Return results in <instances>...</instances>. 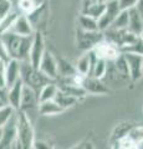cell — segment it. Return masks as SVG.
<instances>
[{
  "mask_svg": "<svg viewBox=\"0 0 143 149\" xmlns=\"http://www.w3.org/2000/svg\"><path fill=\"white\" fill-rule=\"evenodd\" d=\"M3 41L8 46V50L10 52L11 58L20 60L21 62L29 61V55L31 44H33V36H22L17 35L13 31H6L3 35H0Z\"/></svg>",
  "mask_w": 143,
  "mask_h": 149,
  "instance_id": "6da1fadb",
  "label": "cell"
},
{
  "mask_svg": "<svg viewBox=\"0 0 143 149\" xmlns=\"http://www.w3.org/2000/svg\"><path fill=\"white\" fill-rule=\"evenodd\" d=\"M16 147L21 149H33L35 144V132L31 118L25 112L16 111Z\"/></svg>",
  "mask_w": 143,
  "mask_h": 149,
  "instance_id": "7a4b0ae2",
  "label": "cell"
},
{
  "mask_svg": "<svg viewBox=\"0 0 143 149\" xmlns=\"http://www.w3.org/2000/svg\"><path fill=\"white\" fill-rule=\"evenodd\" d=\"M21 80L25 85L33 87L36 92H40L46 83L51 82L52 80L44 74L39 68L34 67L29 61H24L21 63Z\"/></svg>",
  "mask_w": 143,
  "mask_h": 149,
  "instance_id": "3957f363",
  "label": "cell"
},
{
  "mask_svg": "<svg viewBox=\"0 0 143 149\" xmlns=\"http://www.w3.org/2000/svg\"><path fill=\"white\" fill-rule=\"evenodd\" d=\"M105 39V32L102 30H96V31H84L78 29L77 31V47L89 51L92 50L97 45L101 40Z\"/></svg>",
  "mask_w": 143,
  "mask_h": 149,
  "instance_id": "277c9868",
  "label": "cell"
},
{
  "mask_svg": "<svg viewBox=\"0 0 143 149\" xmlns=\"http://www.w3.org/2000/svg\"><path fill=\"white\" fill-rule=\"evenodd\" d=\"M39 93L36 92L33 87L27 86L24 83V88H22V95H21V102H20V109L30 117L31 112L36 111L39 113ZM31 118V117H30Z\"/></svg>",
  "mask_w": 143,
  "mask_h": 149,
  "instance_id": "5b68a950",
  "label": "cell"
},
{
  "mask_svg": "<svg viewBox=\"0 0 143 149\" xmlns=\"http://www.w3.org/2000/svg\"><path fill=\"white\" fill-rule=\"evenodd\" d=\"M92 51L96 54L98 58H103L106 61H113V60H116L118 57V55L122 52L121 49L118 47V46L112 42L111 40L108 39H105L101 40L100 42L95 46Z\"/></svg>",
  "mask_w": 143,
  "mask_h": 149,
  "instance_id": "8992f818",
  "label": "cell"
},
{
  "mask_svg": "<svg viewBox=\"0 0 143 149\" xmlns=\"http://www.w3.org/2000/svg\"><path fill=\"white\" fill-rule=\"evenodd\" d=\"M45 42H44V36L43 32L36 30L34 37H33V44H31V49H30V55H29V62L33 65L34 67L39 68L41 58L45 54Z\"/></svg>",
  "mask_w": 143,
  "mask_h": 149,
  "instance_id": "52a82bcc",
  "label": "cell"
},
{
  "mask_svg": "<svg viewBox=\"0 0 143 149\" xmlns=\"http://www.w3.org/2000/svg\"><path fill=\"white\" fill-rule=\"evenodd\" d=\"M119 13H121V8H119L118 0H108L107 6H106L103 14L98 19L100 30L106 31L107 29H110Z\"/></svg>",
  "mask_w": 143,
  "mask_h": 149,
  "instance_id": "ba28073f",
  "label": "cell"
},
{
  "mask_svg": "<svg viewBox=\"0 0 143 149\" xmlns=\"http://www.w3.org/2000/svg\"><path fill=\"white\" fill-rule=\"evenodd\" d=\"M39 70L44 74H46L49 78H51L52 81H57L59 78V62L57 58L54 56L52 52L46 50L45 54L41 58Z\"/></svg>",
  "mask_w": 143,
  "mask_h": 149,
  "instance_id": "9c48e42d",
  "label": "cell"
},
{
  "mask_svg": "<svg viewBox=\"0 0 143 149\" xmlns=\"http://www.w3.org/2000/svg\"><path fill=\"white\" fill-rule=\"evenodd\" d=\"M16 138H17V129H16V112H15V114L10 118V120L3 127V139L0 142V149L15 148Z\"/></svg>",
  "mask_w": 143,
  "mask_h": 149,
  "instance_id": "30bf717a",
  "label": "cell"
},
{
  "mask_svg": "<svg viewBox=\"0 0 143 149\" xmlns=\"http://www.w3.org/2000/svg\"><path fill=\"white\" fill-rule=\"evenodd\" d=\"M126 56L128 68H130V76L131 81L136 82L138 80H141L143 77V70H142V63H143V55L136 54V52H123Z\"/></svg>",
  "mask_w": 143,
  "mask_h": 149,
  "instance_id": "8fae6325",
  "label": "cell"
},
{
  "mask_svg": "<svg viewBox=\"0 0 143 149\" xmlns=\"http://www.w3.org/2000/svg\"><path fill=\"white\" fill-rule=\"evenodd\" d=\"M9 31H13L17 35H22V36H33L35 34V26L33 25V22L30 21L29 16L26 14L20 13V15L17 16V19L14 22V25L11 26V29Z\"/></svg>",
  "mask_w": 143,
  "mask_h": 149,
  "instance_id": "7c38bea8",
  "label": "cell"
},
{
  "mask_svg": "<svg viewBox=\"0 0 143 149\" xmlns=\"http://www.w3.org/2000/svg\"><path fill=\"white\" fill-rule=\"evenodd\" d=\"M108 0H84L82 3V14L93 16L96 19H100L103 14L106 6H107Z\"/></svg>",
  "mask_w": 143,
  "mask_h": 149,
  "instance_id": "4fadbf2b",
  "label": "cell"
},
{
  "mask_svg": "<svg viewBox=\"0 0 143 149\" xmlns=\"http://www.w3.org/2000/svg\"><path fill=\"white\" fill-rule=\"evenodd\" d=\"M21 61L16 58L9 60L5 65V78L8 88L11 87L14 83L21 78Z\"/></svg>",
  "mask_w": 143,
  "mask_h": 149,
  "instance_id": "5bb4252c",
  "label": "cell"
},
{
  "mask_svg": "<svg viewBox=\"0 0 143 149\" xmlns=\"http://www.w3.org/2000/svg\"><path fill=\"white\" fill-rule=\"evenodd\" d=\"M107 83H105L103 80L93 76H86L82 86L87 91V93H93V95H106L108 93L110 90L106 86Z\"/></svg>",
  "mask_w": 143,
  "mask_h": 149,
  "instance_id": "9a60e30c",
  "label": "cell"
},
{
  "mask_svg": "<svg viewBox=\"0 0 143 149\" xmlns=\"http://www.w3.org/2000/svg\"><path fill=\"white\" fill-rule=\"evenodd\" d=\"M97 58V56L92 50H89L81 56L80 58L77 60V62L75 65V67L77 70L78 73L84 74V76H90L91 70L93 67V63Z\"/></svg>",
  "mask_w": 143,
  "mask_h": 149,
  "instance_id": "2e32d148",
  "label": "cell"
},
{
  "mask_svg": "<svg viewBox=\"0 0 143 149\" xmlns=\"http://www.w3.org/2000/svg\"><path fill=\"white\" fill-rule=\"evenodd\" d=\"M22 88H24V81L20 80L15 82L11 87H9L8 92V104H10L13 108L16 111L20 109V102H21V95H22Z\"/></svg>",
  "mask_w": 143,
  "mask_h": 149,
  "instance_id": "e0dca14e",
  "label": "cell"
},
{
  "mask_svg": "<svg viewBox=\"0 0 143 149\" xmlns=\"http://www.w3.org/2000/svg\"><path fill=\"white\" fill-rule=\"evenodd\" d=\"M65 111L62 106L59 104L56 100H47L39 103V113L41 116H56Z\"/></svg>",
  "mask_w": 143,
  "mask_h": 149,
  "instance_id": "ac0fdd59",
  "label": "cell"
},
{
  "mask_svg": "<svg viewBox=\"0 0 143 149\" xmlns=\"http://www.w3.org/2000/svg\"><path fill=\"white\" fill-rule=\"evenodd\" d=\"M130 13V25H128V30L135 32V34L140 35L141 31L143 30V17L137 10V8H132L128 10Z\"/></svg>",
  "mask_w": 143,
  "mask_h": 149,
  "instance_id": "d6986e66",
  "label": "cell"
},
{
  "mask_svg": "<svg viewBox=\"0 0 143 149\" xmlns=\"http://www.w3.org/2000/svg\"><path fill=\"white\" fill-rule=\"evenodd\" d=\"M78 29L84 31H96L100 30L98 20L93 16L86 15V14H81L78 16Z\"/></svg>",
  "mask_w": 143,
  "mask_h": 149,
  "instance_id": "ffe728a7",
  "label": "cell"
},
{
  "mask_svg": "<svg viewBox=\"0 0 143 149\" xmlns=\"http://www.w3.org/2000/svg\"><path fill=\"white\" fill-rule=\"evenodd\" d=\"M59 92V85L56 81H51L41 88V91L39 92V100L40 102L47 101V100H55Z\"/></svg>",
  "mask_w": 143,
  "mask_h": 149,
  "instance_id": "44dd1931",
  "label": "cell"
},
{
  "mask_svg": "<svg viewBox=\"0 0 143 149\" xmlns=\"http://www.w3.org/2000/svg\"><path fill=\"white\" fill-rule=\"evenodd\" d=\"M57 62H59V77L67 78V77L75 76L77 73L76 67L73 65H71L68 61H66L65 58H57Z\"/></svg>",
  "mask_w": 143,
  "mask_h": 149,
  "instance_id": "7402d4cb",
  "label": "cell"
},
{
  "mask_svg": "<svg viewBox=\"0 0 143 149\" xmlns=\"http://www.w3.org/2000/svg\"><path fill=\"white\" fill-rule=\"evenodd\" d=\"M19 15H20V11L13 9L9 14H6L4 17L0 19V35H3L4 32H6L11 29V26L14 25V22H15Z\"/></svg>",
  "mask_w": 143,
  "mask_h": 149,
  "instance_id": "603a6c76",
  "label": "cell"
},
{
  "mask_svg": "<svg viewBox=\"0 0 143 149\" xmlns=\"http://www.w3.org/2000/svg\"><path fill=\"white\" fill-rule=\"evenodd\" d=\"M45 4V0H19L17 1V9L22 14H30L34 11L36 8Z\"/></svg>",
  "mask_w": 143,
  "mask_h": 149,
  "instance_id": "cb8c5ba5",
  "label": "cell"
},
{
  "mask_svg": "<svg viewBox=\"0 0 143 149\" xmlns=\"http://www.w3.org/2000/svg\"><path fill=\"white\" fill-rule=\"evenodd\" d=\"M55 100H56L59 102V104L62 106L65 109L70 108V107H72V106H75L77 102L80 101L78 98H76V97H73L71 95H68V93L61 91L60 88H59V92H57L56 97H55Z\"/></svg>",
  "mask_w": 143,
  "mask_h": 149,
  "instance_id": "d4e9b609",
  "label": "cell"
},
{
  "mask_svg": "<svg viewBox=\"0 0 143 149\" xmlns=\"http://www.w3.org/2000/svg\"><path fill=\"white\" fill-rule=\"evenodd\" d=\"M107 65H108V61L97 57L95 63H93V67H92V70H91L90 76H93V77H97V78L103 80L105 76H106V72H107Z\"/></svg>",
  "mask_w": 143,
  "mask_h": 149,
  "instance_id": "484cf974",
  "label": "cell"
},
{
  "mask_svg": "<svg viewBox=\"0 0 143 149\" xmlns=\"http://www.w3.org/2000/svg\"><path fill=\"white\" fill-rule=\"evenodd\" d=\"M128 25H130V13H128V10H121V13L118 14V16L116 17V20L113 21V24L110 29L126 30L128 29Z\"/></svg>",
  "mask_w": 143,
  "mask_h": 149,
  "instance_id": "4316f807",
  "label": "cell"
},
{
  "mask_svg": "<svg viewBox=\"0 0 143 149\" xmlns=\"http://www.w3.org/2000/svg\"><path fill=\"white\" fill-rule=\"evenodd\" d=\"M133 124H131L130 122H122V123H118L116 127H114V129L112 130V134H111V142H116L117 139H119L121 137L126 136V134L128 133V130L131 129Z\"/></svg>",
  "mask_w": 143,
  "mask_h": 149,
  "instance_id": "83f0119b",
  "label": "cell"
},
{
  "mask_svg": "<svg viewBox=\"0 0 143 149\" xmlns=\"http://www.w3.org/2000/svg\"><path fill=\"white\" fill-rule=\"evenodd\" d=\"M127 136L133 139L140 146L143 144V125H132L131 129L128 130Z\"/></svg>",
  "mask_w": 143,
  "mask_h": 149,
  "instance_id": "f1b7e54d",
  "label": "cell"
},
{
  "mask_svg": "<svg viewBox=\"0 0 143 149\" xmlns=\"http://www.w3.org/2000/svg\"><path fill=\"white\" fill-rule=\"evenodd\" d=\"M14 4L10 1V0H0V19L4 17L13 10Z\"/></svg>",
  "mask_w": 143,
  "mask_h": 149,
  "instance_id": "f546056e",
  "label": "cell"
},
{
  "mask_svg": "<svg viewBox=\"0 0 143 149\" xmlns=\"http://www.w3.org/2000/svg\"><path fill=\"white\" fill-rule=\"evenodd\" d=\"M0 60L4 62H8L9 60H11L10 52L8 50V46L5 45V42L3 41V39L0 37Z\"/></svg>",
  "mask_w": 143,
  "mask_h": 149,
  "instance_id": "4dcf8cb0",
  "label": "cell"
},
{
  "mask_svg": "<svg viewBox=\"0 0 143 149\" xmlns=\"http://www.w3.org/2000/svg\"><path fill=\"white\" fill-rule=\"evenodd\" d=\"M140 0H118L121 10H130L132 8H136Z\"/></svg>",
  "mask_w": 143,
  "mask_h": 149,
  "instance_id": "1f68e13d",
  "label": "cell"
},
{
  "mask_svg": "<svg viewBox=\"0 0 143 149\" xmlns=\"http://www.w3.org/2000/svg\"><path fill=\"white\" fill-rule=\"evenodd\" d=\"M34 148H46V149H47V148H49V144H47V143H45V142H41V141H39V142H36V141H35Z\"/></svg>",
  "mask_w": 143,
  "mask_h": 149,
  "instance_id": "d6a6232c",
  "label": "cell"
},
{
  "mask_svg": "<svg viewBox=\"0 0 143 149\" xmlns=\"http://www.w3.org/2000/svg\"><path fill=\"white\" fill-rule=\"evenodd\" d=\"M6 104H8L6 102L4 101V100L1 98V97H0V108H1V107H4V106H6Z\"/></svg>",
  "mask_w": 143,
  "mask_h": 149,
  "instance_id": "836d02e7",
  "label": "cell"
},
{
  "mask_svg": "<svg viewBox=\"0 0 143 149\" xmlns=\"http://www.w3.org/2000/svg\"><path fill=\"white\" fill-rule=\"evenodd\" d=\"M3 139V127H0V142Z\"/></svg>",
  "mask_w": 143,
  "mask_h": 149,
  "instance_id": "e575fe53",
  "label": "cell"
},
{
  "mask_svg": "<svg viewBox=\"0 0 143 149\" xmlns=\"http://www.w3.org/2000/svg\"><path fill=\"white\" fill-rule=\"evenodd\" d=\"M10 1L14 4V5H16V4H17V1H19V0H10Z\"/></svg>",
  "mask_w": 143,
  "mask_h": 149,
  "instance_id": "d590c367",
  "label": "cell"
},
{
  "mask_svg": "<svg viewBox=\"0 0 143 149\" xmlns=\"http://www.w3.org/2000/svg\"><path fill=\"white\" fill-rule=\"evenodd\" d=\"M140 37H141V39H142V40H143V30H142V31H141V34H140Z\"/></svg>",
  "mask_w": 143,
  "mask_h": 149,
  "instance_id": "8d00e7d4",
  "label": "cell"
},
{
  "mask_svg": "<svg viewBox=\"0 0 143 149\" xmlns=\"http://www.w3.org/2000/svg\"><path fill=\"white\" fill-rule=\"evenodd\" d=\"M142 70H143V63H142Z\"/></svg>",
  "mask_w": 143,
  "mask_h": 149,
  "instance_id": "74e56055",
  "label": "cell"
}]
</instances>
